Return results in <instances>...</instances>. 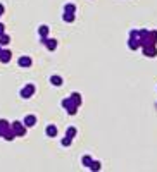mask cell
<instances>
[{
    "label": "cell",
    "instance_id": "6da1fadb",
    "mask_svg": "<svg viewBox=\"0 0 157 172\" xmlns=\"http://www.w3.org/2000/svg\"><path fill=\"white\" fill-rule=\"evenodd\" d=\"M62 107L67 110V114H69V115H74V114L78 112V105H76L74 102L71 100V97H69V98H64V100H62Z\"/></svg>",
    "mask_w": 157,
    "mask_h": 172
},
{
    "label": "cell",
    "instance_id": "7a4b0ae2",
    "mask_svg": "<svg viewBox=\"0 0 157 172\" xmlns=\"http://www.w3.org/2000/svg\"><path fill=\"white\" fill-rule=\"evenodd\" d=\"M12 131L16 133V136H24L26 134V126H24V122H19V120H14V122L11 124Z\"/></svg>",
    "mask_w": 157,
    "mask_h": 172
},
{
    "label": "cell",
    "instance_id": "3957f363",
    "mask_svg": "<svg viewBox=\"0 0 157 172\" xmlns=\"http://www.w3.org/2000/svg\"><path fill=\"white\" fill-rule=\"evenodd\" d=\"M35 90H36V88H35V84H31V83H30V84H26L21 90V97L22 98H31L35 95Z\"/></svg>",
    "mask_w": 157,
    "mask_h": 172
},
{
    "label": "cell",
    "instance_id": "277c9868",
    "mask_svg": "<svg viewBox=\"0 0 157 172\" xmlns=\"http://www.w3.org/2000/svg\"><path fill=\"white\" fill-rule=\"evenodd\" d=\"M41 43H43L50 52L57 48V40H54V38H41Z\"/></svg>",
    "mask_w": 157,
    "mask_h": 172
},
{
    "label": "cell",
    "instance_id": "5b68a950",
    "mask_svg": "<svg viewBox=\"0 0 157 172\" xmlns=\"http://www.w3.org/2000/svg\"><path fill=\"white\" fill-rule=\"evenodd\" d=\"M143 48V53L147 57H155L157 55V47L155 45H149V47H142Z\"/></svg>",
    "mask_w": 157,
    "mask_h": 172
},
{
    "label": "cell",
    "instance_id": "8992f818",
    "mask_svg": "<svg viewBox=\"0 0 157 172\" xmlns=\"http://www.w3.org/2000/svg\"><path fill=\"white\" fill-rule=\"evenodd\" d=\"M11 59H12V52H11V50H2V53H0V62L7 64V62H11Z\"/></svg>",
    "mask_w": 157,
    "mask_h": 172
},
{
    "label": "cell",
    "instance_id": "52a82bcc",
    "mask_svg": "<svg viewBox=\"0 0 157 172\" xmlns=\"http://www.w3.org/2000/svg\"><path fill=\"white\" fill-rule=\"evenodd\" d=\"M17 62H19V66H21V67H30L31 64H33V60H31L30 57L24 55V57H21V59H19Z\"/></svg>",
    "mask_w": 157,
    "mask_h": 172
},
{
    "label": "cell",
    "instance_id": "ba28073f",
    "mask_svg": "<svg viewBox=\"0 0 157 172\" xmlns=\"http://www.w3.org/2000/svg\"><path fill=\"white\" fill-rule=\"evenodd\" d=\"M128 47H130L131 50H138L140 47V40H136V38H130V41H128Z\"/></svg>",
    "mask_w": 157,
    "mask_h": 172
},
{
    "label": "cell",
    "instance_id": "9c48e42d",
    "mask_svg": "<svg viewBox=\"0 0 157 172\" xmlns=\"http://www.w3.org/2000/svg\"><path fill=\"white\" fill-rule=\"evenodd\" d=\"M35 124H36V117L35 115H26L24 117V126L26 127H33Z\"/></svg>",
    "mask_w": 157,
    "mask_h": 172
},
{
    "label": "cell",
    "instance_id": "30bf717a",
    "mask_svg": "<svg viewBox=\"0 0 157 172\" xmlns=\"http://www.w3.org/2000/svg\"><path fill=\"white\" fill-rule=\"evenodd\" d=\"M2 138H5L7 141H12V139L16 138V133L12 131V127H11V129H7V131H4V136H2Z\"/></svg>",
    "mask_w": 157,
    "mask_h": 172
},
{
    "label": "cell",
    "instance_id": "8fae6325",
    "mask_svg": "<svg viewBox=\"0 0 157 172\" xmlns=\"http://www.w3.org/2000/svg\"><path fill=\"white\" fill-rule=\"evenodd\" d=\"M38 34H40V38H47L49 36V26H40L38 28Z\"/></svg>",
    "mask_w": 157,
    "mask_h": 172
},
{
    "label": "cell",
    "instance_id": "7c38bea8",
    "mask_svg": "<svg viewBox=\"0 0 157 172\" xmlns=\"http://www.w3.org/2000/svg\"><path fill=\"white\" fill-rule=\"evenodd\" d=\"M47 136H50V138H54V136H57V127L54 126V124H50V126H47Z\"/></svg>",
    "mask_w": 157,
    "mask_h": 172
},
{
    "label": "cell",
    "instance_id": "4fadbf2b",
    "mask_svg": "<svg viewBox=\"0 0 157 172\" xmlns=\"http://www.w3.org/2000/svg\"><path fill=\"white\" fill-rule=\"evenodd\" d=\"M9 43H11V36L4 33L2 36H0V45H2V47H5V45H9Z\"/></svg>",
    "mask_w": 157,
    "mask_h": 172
},
{
    "label": "cell",
    "instance_id": "5bb4252c",
    "mask_svg": "<svg viewBox=\"0 0 157 172\" xmlns=\"http://www.w3.org/2000/svg\"><path fill=\"white\" fill-rule=\"evenodd\" d=\"M71 100H73V102H74V103L79 107V105H81V95L76 93V91H74V93H71Z\"/></svg>",
    "mask_w": 157,
    "mask_h": 172
},
{
    "label": "cell",
    "instance_id": "9a60e30c",
    "mask_svg": "<svg viewBox=\"0 0 157 172\" xmlns=\"http://www.w3.org/2000/svg\"><path fill=\"white\" fill-rule=\"evenodd\" d=\"M50 83H52L54 86H60L62 84V78H60V76H52V78H50Z\"/></svg>",
    "mask_w": 157,
    "mask_h": 172
},
{
    "label": "cell",
    "instance_id": "2e32d148",
    "mask_svg": "<svg viewBox=\"0 0 157 172\" xmlns=\"http://www.w3.org/2000/svg\"><path fill=\"white\" fill-rule=\"evenodd\" d=\"M0 129H2V131H7V129H11V124H9V120L0 119Z\"/></svg>",
    "mask_w": 157,
    "mask_h": 172
},
{
    "label": "cell",
    "instance_id": "e0dca14e",
    "mask_svg": "<svg viewBox=\"0 0 157 172\" xmlns=\"http://www.w3.org/2000/svg\"><path fill=\"white\" fill-rule=\"evenodd\" d=\"M64 12L74 14V12H76V5H73V4H66V5H64Z\"/></svg>",
    "mask_w": 157,
    "mask_h": 172
},
{
    "label": "cell",
    "instance_id": "ac0fdd59",
    "mask_svg": "<svg viewBox=\"0 0 157 172\" xmlns=\"http://www.w3.org/2000/svg\"><path fill=\"white\" fill-rule=\"evenodd\" d=\"M62 19H64V21H66V23H73V21H74V14H69V12H64Z\"/></svg>",
    "mask_w": 157,
    "mask_h": 172
},
{
    "label": "cell",
    "instance_id": "d6986e66",
    "mask_svg": "<svg viewBox=\"0 0 157 172\" xmlns=\"http://www.w3.org/2000/svg\"><path fill=\"white\" fill-rule=\"evenodd\" d=\"M66 136H69V138H74V136H76V127H67Z\"/></svg>",
    "mask_w": 157,
    "mask_h": 172
},
{
    "label": "cell",
    "instance_id": "ffe728a7",
    "mask_svg": "<svg viewBox=\"0 0 157 172\" xmlns=\"http://www.w3.org/2000/svg\"><path fill=\"white\" fill-rule=\"evenodd\" d=\"M92 157H88V155H86V157H83V165H85V167H90V164H92Z\"/></svg>",
    "mask_w": 157,
    "mask_h": 172
},
{
    "label": "cell",
    "instance_id": "44dd1931",
    "mask_svg": "<svg viewBox=\"0 0 157 172\" xmlns=\"http://www.w3.org/2000/svg\"><path fill=\"white\" fill-rule=\"evenodd\" d=\"M71 141H73V138H69V136H66V138H64L60 143H62V146H69V145H71Z\"/></svg>",
    "mask_w": 157,
    "mask_h": 172
},
{
    "label": "cell",
    "instance_id": "7402d4cb",
    "mask_svg": "<svg viewBox=\"0 0 157 172\" xmlns=\"http://www.w3.org/2000/svg\"><path fill=\"white\" fill-rule=\"evenodd\" d=\"M90 169H92V170H98V169H100V162H92V164H90Z\"/></svg>",
    "mask_w": 157,
    "mask_h": 172
},
{
    "label": "cell",
    "instance_id": "603a6c76",
    "mask_svg": "<svg viewBox=\"0 0 157 172\" xmlns=\"http://www.w3.org/2000/svg\"><path fill=\"white\" fill-rule=\"evenodd\" d=\"M5 33V26H4V24H2V23H0V36H2V34H4Z\"/></svg>",
    "mask_w": 157,
    "mask_h": 172
},
{
    "label": "cell",
    "instance_id": "cb8c5ba5",
    "mask_svg": "<svg viewBox=\"0 0 157 172\" xmlns=\"http://www.w3.org/2000/svg\"><path fill=\"white\" fill-rule=\"evenodd\" d=\"M4 12H5V7H4V5H2V4H0V16L4 14Z\"/></svg>",
    "mask_w": 157,
    "mask_h": 172
},
{
    "label": "cell",
    "instance_id": "d4e9b609",
    "mask_svg": "<svg viewBox=\"0 0 157 172\" xmlns=\"http://www.w3.org/2000/svg\"><path fill=\"white\" fill-rule=\"evenodd\" d=\"M0 136H4V131H2V129H0Z\"/></svg>",
    "mask_w": 157,
    "mask_h": 172
},
{
    "label": "cell",
    "instance_id": "484cf974",
    "mask_svg": "<svg viewBox=\"0 0 157 172\" xmlns=\"http://www.w3.org/2000/svg\"><path fill=\"white\" fill-rule=\"evenodd\" d=\"M0 53H2V45H0Z\"/></svg>",
    "mask_w": 157,
    "mask_h": 172
}]
</instances>
